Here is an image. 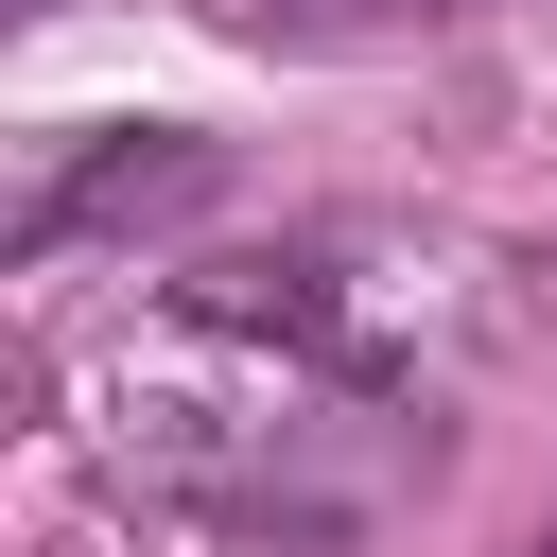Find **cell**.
<instances>
[{
  "label": "cell",
  "mask_w": 557,
  "mask_h": 557,
  "mask_svg": "<svg viewBox=\"0 0 557 557\" xmlns=\"http://www.w3.org/2000/svg\"><path fill=\"white\" fill-rule=\"evenodd\" d=\"M400 453L435 470V435H400V383L296 366V348L209 331V313H191L174 366H122V418H104V470L157 522H209V540H348Z\"/></svg>",
  "instance_id": "cell-1"
},
{
  "label": "cell",
  "mask_w": 557,
  "mask_h": 557,
  "mask_svg": "<svg viewBox=\"0 0 557 557\" xmlns=\"http://www.w3.org/2000/svg\"><path fill=\"white\" fill-rule=\"evenodd\" d=\"M209 191V139H174V122H104L87 157H52L35 191H17V261H70L87 226H157V209H191Z\"/></svg>",
  "instance_id": "cell-2"
},
{
  "label": "cell",
  "mask_w": 557,
  "mask_h": 557,
  "mask_svg": "<svg viewBox=\"0 0 557 557\" xmlns=\"http://www.w3.org/2000/svg\"><path fill=\"white\" fill-rule=\"evenodd\" d=\"M453 17H487V0H244L261 52H400V35H453Z\"/></svg>",
  "instance_id": "cell-3"
},
{
  "label": "cell",
  "mask_w": 557,
  "mask_h": 557,
  "mask_svg": "<svg viewBox=\"0 0 557 557\" xmlns=\"http://www.w3.org/2000/svg\"><path fill=\"white\" fill-rule=\"evenodd\" d=\"M522 313H540V331H557V244H522Z\"/></svg>",
  "instance_id": "cell-4"
},
{
  "label": "cell",
  "mask_w": 557,
  "mask_h": 557,
  "mask_svg": "<svg viewBox=\"0 0 557 557\" xmlns=\"http://www.w3.org/2000/svg\"><path fill=\"white\" fill-rule=\"evenodd\" d=\"M522 557H557V522H540V540H522Z\"/></svg>",
  "instance_id": "cell-5"
}]
</instances>
